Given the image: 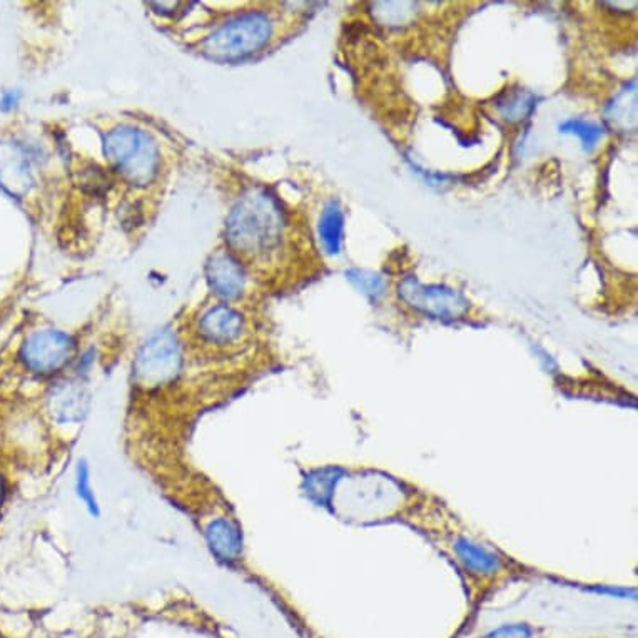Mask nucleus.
Segmentation results:
<instances>
[{
	"label": "nucleus",
	"mask_w": 638,
	"mask_h": 638,
	"mask_svg": "<svg viewBox=\"0 0 638 638\" xmlns=\"http://www.w3.org/2000/svg\"><path fill=\"white\" fill-rule=\"evenodd\" d=\"M74 492L82 507L92 518L101 517V503L96 495V488L92 485L91 466L86 460H79L74 470Z\"/></svg>",
	"instance_id": "nucleus-13"
},
{
	"label": "nucleus",
	"mask_w": 638,
	"mask_h": 638,
	"mask_svg": "<svg viewBox=\"0 0 638 638\" xmlns=\"http://www.w3.org/2000/svg\"><path fill=\"white\" fill-rule=\"evenodd\" d=\"M343 229H345V216L341 211L340 204L331 201L326 206L325 213L319 221V238L323 241L326 251L331 256L341 253L343 246Z\"/></svg>",
	"instance_id": "nucleus-11"
},
{
	"label": "nucleus",
	"mask_w": 638,
	"mask_h": 638,
	"mask_svg": "<svg viewBox=\"0 0 638 638\" xmlns=\"http://www.w3.org/2000/svg\"><path fill=\"white\" fill-rule=\"evenodd\" d=\"M183 366L181 345L173 333H161L147 341L137 356V383L147 388L168 385L178 378Z\"/></svg>",
	"instance_id": "nucleus-4"
},
{
	"label": "nucleus",
	"mask_w": 638,
	"mask_h": 638,
	"mask_svg": "<svg viewBox=\"0 0 638 638\" xmlns=\"http://www.w3.org/2000/svg\"><path fill=\"white\" fill-rule=\"evenodd\" d=\"M416 16V4L413 2H376L373 4V17L381 26L401 27L413 21Z\"/></svg>",
	"instance_id": "nucleus-15"
},
{
	"label": "nucleus",
	"mask_w": 638,
	"mask_h": 638,
	"mask_svg": "<svg viewBox=\"0 0 638 638\" xmlns=\"http://www.w3.org/2000/svg\"><path fill=\"white\" fill-rule=\"evenodd\" d=\"M274 24L264 12L249 11L224 22L204 41L206 56L214 61L236 62L268 46Z\"/></svg>",
	"instance_id": "nucleus-2"
},
{
	"label": "nucleus",
	"mask_w": 638,
	"mask_h": 638,
	"mask_svg": "<svg viewBox=\"0 0 638 638\" xmlns=\"http://www.w3.org/2000/svg\"><path fill=\"white\" fill-rule=\"evenodd\" d=\"M497 109L502 114L503 119H507V121H522L525 117L530 116L535 109V96L532 92L522 91V89L507 92L498 99Z\"/></svg>",
	"instance_id": "nucleus-14"
},
{
	"label": "nucleus",
	"mask_w": 638,
	"mask_h": 638,
	"mask_svg": "<svg viewBox=\"0 0 638 638\" xmlns=\"http://www.w3.org/2000/svg\"><path fill=\"white\" fill-rule=\"evenodd\" d=\"M286 219L278 201L264 189L244 194L228 219L229 243L251 259L269 258L283 244Z\"/></svg>",
	"instance_id": "nucleus-1"
},
{
	"label": "nucleus",
	"mask_w": 638,
	"mask_h": 638,
	"mask_svg": "<svg viewBox=\"0 0 638 638\" xmlns=\"http://www.w3.org/2000/svg\"><path fill=\"white\" fill-rule=\"evenodd\" d=\"M532 628L527 625H505L488 633L483 638H532Z\"/></svg>",
	"instance_id": "nucleus-19"
},
{
	"label": "nucleus",
	"mask_w": 638,
	"mask_h": 638,
	"mask_svg": "<svg viewBox=\"0 0 638 638\" xmlns=\"http://www.w3.org/2000/svg\"><path fill=\"white\" fill-rule=\"evenodd\" d=\"M398 294L411 308L438 319H458L470 308L460 291L441 284H423L415 276L398 284Z\"/></svg>",
	"instance_id": "nucleus-5"
},
{
	"label": "nucleus",
	"mask_w": 638,
	"mask_h": 638,
	"mask_svg": "<svg viewBox=\"0 0 638 638\" xmlns=\"http://www.w3.org/2000/svg\"><path fill=\"white\" fill-rule=\"evenodd\" d=\"M204 537L218 562L231 565L243 555V532L233 518H214L204 528Z\"/></svg>",
	"instance_id": "nucleus-8"
},
{
	"label": "nucleus",
	"mask_w": 638,
	"mask_h": 638,
	"mask_svg": "<svg viewBox=\"0 0 638 638\" xmlns=\"http://www.w3.org/2000/svg\"><path fill=\"white\" fill-rule=\"evenodd\" d=\"M348 278L368 298L380 299L386 293V279L381 274L355 269L348 274Z\"/></svg>",
	"instance_id": "nucleus-18"
},
{
	"label": "nucleus",
	"mask_w": 638,
	"mask_h": 638,
	"mask_svg": "<svg viewBox=\"0 0 638 638\" xmlns=\"http://www.w3.org/2000/svg\"><path fill=\"white\" fill-rule=\"evenodd\" d=\"M72 336L57 330L37 331L22 346L21 360L27 370L39 376H52L64 370L74 356Z\"/></svg>",
	"instance_id": "nucleus-6"
},
{
	"label": "nucleus",
	"mask_w": 638,
	"mask_h": 638,
	"mask_svg": "<svg viewBox=\"0 0 638 638\" xmlns=\"http://www.w3.org/2000/svg\"><path fill=\"white\" fill-rule=\"evenodd\" d=\"M0 638H2V635H0Z\"/></svg>",
	"instance_id": "nucleus-21"
},
{
	"label": "nucleus",
	"mask_w": 638,
	"mask_h": 638,
	"mask_svg": "<svg viewBox=\"0 0 638 638\" xmlns=\"http://www.w3.org/2000/svg\"><path fill=\"white\" fill-rule=\"evenodd\" d=\"M208 276L214 293L221 298L236 299L243 294L246 284L243 268L226 254L214 256L208 266Z\"/></svg>",
	"instance_id": "nucleus-10"
},
{
	"label": "nucleus",
	"mask_w": 638,
	"mask_h": 638,
	"mask_svg": "<svg viewBox=\"0 0 638 638\" xmlns=\"http://www.w3.org/2000/svg\"><path fill=\"white\" fill-rule=\"evenodd\" d=\"M106 154L132 184H147L157 174V149L142 132L117 129L106 139Z\"/></svg>",
	"instance_id": "nucleus-3"
},
{
	"label": "nucleus",
	"mask_w": 638,
	"mask_h": 638,
	"mask_svg": "<svg viewBox=\"0 0 638 638\" xmlns=\"http://www.w3.org/2000/svg\"><path fill=\"white\" fill-rule=\"evenodd\" d=\"M607 119L613 127H618L622 131L635 127L637 122V87L635 81L632 86H627L613 99L612 104L607 109Z\"/></svg>",
	"instance_id": "nucleus-12"
},
{
	"label": "nucleus",
	"mask_w": 638,
	"mask_h": 638,
	"mask_svg": "<svg viewBox=\"0 0 638 638\" xmlns=\"http://www.w3.org/2000/svg\"><path fill=\"white\" fill-rule=\"evenodd\" d=\"M49 410L52 418L59 423H79L89 410V395L81 383L69 381L52 391L49 396Z\"/></svg>",
	"instance_id": "nucleus-9"
},
{
	"label": "nucleus",
	"mask_w": 638,
	"mask_h": 638,
	"mask_svg": "<svg viewBox=\"0 0 638 638\" xmlns=\"http://www.w3.org/2000/svg\"><path fill=\"white\" fill-rule=\"evenodd\" d=\"M6 497H7L6 476H4V473L0 471V513H2V508H4V503H6Z\"/></svg>",
	"instance_id": "nucleus-20"
},
{
	"label": "nucleus",
	"mask_w": 638,
	"mask_h": 638,
	"mask_svg": "<svg viewBox=\"0 0 638 638\" xmlns=\"http://www.w3.org/2000/svg\"><path fill=\"white\" fill-rule=\"evenodd\" d=\"M458 553H460V558L463 560V563H465L466 568H470V570L488 572V570L497 567L495 557L490 555L487 550L476 547L475 543H458Z\"/></svg>",
	"instance_id": "nucleus-17"
},
{
	"label": "nucleus",
	"mask_w": 638,
	"mask_h": 638,
	"mask_svg": "<svg viewBox=\"0 0 638 638\" xmlns=\"http://www.w3.org/2000/svg\"><path fill=\"white\" fill-rule=\"evenodd\" d=\"M560 132L577 136L585 151H592L603 137V127L585 119H568L560 126Z\"/></svg>",
	"instance_id": "nucleus-16"
},
{
	"label": "nucleus",
	"mask_w": 638,
	"mask_h": 638,
	"mask_svg": "<svg viewBox=\"0 0 638 638\" xmlns=\"http://www.w3.org/2000/svg\"><path fill=\"white\" fill-rule=\"evenodd\" d=\"M244 333V319L228 304H214L204 309L198 319V335L206 345L231 346Z\"/></svg>",
	"instance_id": "nucleus-7"
}]
</instances>
